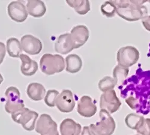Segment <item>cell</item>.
I'll use <instances>...</instances> for the list:
<instances>
[{
	"instance_id": "cell-1",
	"label": "cell",
	"mask_w": 150,
	"mask_h": 135,
	"mask_svg": "<svg viewBox=\"0 0 150 135\" xmlns=\"http://www.w3.org/2000/svg\"><path fill=\"white\" fill-rule=\"evenodd\" d=\"M117 7V14L123 19L134 22L148 15V8L144 4L146 1H113Z\"/></svg>"
},
{
	"instance_id": "cell-2",
	"label": "cell",
	"mask_w": 150,
	"mask_h": 135,
	"mask_svg": "<svg viewBox=\"0 0 150 135\" xmlns=\"http://www.w3.org/2000/svg\"><path fill=\"white\" fill-rule=\"evenodd\" d=\"M99 116L98 122L89 126L91 133L93 135H112L116 128L114 119L110 114L104 109H100Z\"/></svg>"
},
{
	"instance_id": "cell-3",
	"label": "cell",
	"mask_w": 150,
	"mask_h": 135,
	"mask_svg": "<svg viewBox=\"0 0 150 135\" xmlns=\"http://www.w3.org/2000/svg\"><path fill=\"white\" fill-rule=\"evenodd\" d=\"M40 67L45 74L52 75L64 70L65 61L64 58L59 55L45 54L40 59Z\"/></svg>"
},
{
	"instance_id": "cell-4",
	"label": "cell",
	"mask_w": 150,
	"mask_h": 135,
	"mask_svg": "<svg viewBox=\"0 0 150 135\" xmlns=\"http://www.w3.org/2000/svg\"><path fill=\"white\" fill-rule=\"evenodd\" d=\"M38 117V113L25 107L11 114V118L16 123L21 124L27 131L34 130L35 122Z\"/></svg>"
},
{
	"instance_id": "cell-5",
	"label": "cell",
	"mask_w": 150,
	"mask_h": 135,
	"mask_svg": "<svg viewBox=\"0 0 150 135\" xmlns=\"http://www.w3.org/2000/svg\"><path fill=\"white\" fill-rule=\"evenodd\" d=\"M140 57L139 51L133 46H126L119 49L117 54L118 64L124 67L134 65Z\"/></svg>"
},
{
	"instance_id": "cell-6",
	"label": "cell",
	"mask_w": 150,
	"mask_h": 135,
	"mask_svg": "<svg viewBox=\"0 0 150 135\" xmlns=\"http://www.w3.org/2000/svg\"><path fill=\"white\" fill-rule=\"evenodd\" d=\"M7 101L5 105V110L8 114H14L25 107L23 101L21 99V93L15 87H10L5 91Z\"/></svg>"
},
{
	"instance_id": "cell-7",
	"label": "cell",
	"mask_w": 150,
	"mask_h": 135,
	"mask_svg": "<svg viewBox=\"0 0 150 135\" xmlns=\"http://www.w3.org/2000/svg\"><path fill=\"white\" fill-rule=\"evenodd\" d=\"M121 105L122 103L114 90L103 93L100 98V109L106 110L110 114L116 112Z\"/></svg>"
},
{
	"instance_id": "cell-8",
	"label": "cell",
	"mask_w": 150,
	"mask_h": 135,
	"mask_svg": "<svg viewBox=\"0 0 150 135\" xmlns=\"http://www.w3.org/2000/svg\"><path fill=\"white\" fill-rule=\"evenodd\" d=\"M35 131L40 135H59L57 124L46 114H42L37 120Z\"/></svg>"
},
{
	"instance_id": "cell-9",
	"label": "cell",
	"mask_w": 150,
	"mask_h": 135,
	"mask_svg": "<svg viewBox=\"0 0 150 135\" xmlns=\"http://www.w3.org/2000/svg\"><path fill=\"white\" fill-rule=\"evenodd\" d=\"M56 106L61 112L69 113L75 106V100L73 93L69 90H64L57 98Z\"/></svg>"
},
{
	"instance_id": "cell-10",
	"label": "cell",
	"mask_w": 150,
	"mask_h": 135,
	"mask_svg": "<svg viewBox=\"0 0 150 135\" xmlns=\"http://www.w3.org/2000/svg\"><path fill=\"white\" fill-rule=\"evenodd\" d=\"M21 45L22 50L31 55H38L42 49V43L35 37L27 34L22 37Z\"/></svg>"
},
{
	"instance_id": "cell-11",
	"label": "cell",
	"mask_w": 150,
	"mask_h": 135,
	"mask_svg": "<svg viewBox=\"0 0 150 135\" xmlns=\"http://www.w3.org/2000/svg\"><path fill=\"white\" fill-rule=\"evenodd\" d=\"M10 18L17 22H22L28 17V11L25 6L19 1L11 2L7 7Z\"/></svg>"
},
{
	"instance_id": "cell-12",
	"label": "cell",
	"mask_w": 150,
	"mask_h": 135,
	"mask_svg": "<svg viewBox=\"0 0 150 135\" xmlns=\"http://www.w3.org/2000/svg\"><path fill=\"white\" fill-rule=\"evenodd\" d=\"M97 106L93 101V99L88 95H83L78 103L77 112L85 118H91L97 112Z\"/></svg>"
},
{
	"instance_id": "cell-13",
	"label": "cell",
	"mask_w": 150,
	"mask_h": 135,
	"mask_svg": "<svg viewBox=\"0 0 150 135\" xmlns=\"http://www.w3.org/2000/svg\"><path fill=\"white\" fill-rule=\"evenodd\" d=\"M70 35L74 49H78L84 45L88 40L90 32L86 26L79 25L72 28Z\"/></svg>"
},
{
	"instance_id": "cell-14",
	"label": "cell",
	"mask_w": 150,
	"mask_h": 135,
	"mask_svg": "<svg viewBox=\"0 0 150 135\" xmlns=\"http://www.w3.org/2000/svg\"><path fill=\"white\" fill-rule=\"evenodd\" d=\"M74 47L69 33L62 34L59 36L55 44V50L57 52L66 55L70 52Z\"/></svg>"
},
{
	"instance_id": "cell-15",
	"label": "cell",
	"mask_w": 150,
	"mask_h": 135,
	"mask_svg": "<svg viewBox=\"0 0 150 135\" xmlns=\"http://www.w3.org/2000/svg\"><path fill=\"white\" fill-rule=\"evenodd\" d=\"M61 135H81L82 126L71 118H66L59 126Z\"/></svg>"
},
{
	"instance_id": "cell-16",
	"label": "cell",
	"mask_w": 150,
	"mask_h": 135,
	"mask_svg": "<svg viewBox=\"0 0 150 135\" xmlns=\"http://www.w3.org/2000/svg\"><path fill=\"white\" fill-rule=\"evenodd\" d=\"M19 58L22 61L21 71L22 74L26 76L34 75L38 70V64L36 61L25 54H21Z\"/></svg>"
},
{
	"instance_id": "cell-17",
	"label": "cell",
	"mask_w": 150,
	"mask_h": 135,
	"mask_svg": "<svg viewBox=\"0 0 150 135\" xmlns=\"http://www.w3.org/2000/svg\"><path fill=\"white\" fill-rule=\"evenodd\" d=\"M46 89L40 83L33 82L28 85L27 93L30 99L37 102L43 100L46 95Z\"/></svg>"
},
{
	"instance_id": "cell-18",
	"label": "cell",
	"mask_w": 150,
	"mask_h": 135,
	"mask_svg": "<svg viewBox=\"0 0 150 135\" xmlns=\"http://www.w3.org/2000/svg\"><path fill=\"white\" fill-rule=\"evenodd\" d=\"M28 13L34 18H40L45 15L46 7L45 3L40 0H30L27 4Z\"/></svg>"
},
{
	"instance_id": "cell-19",
	"label": "cell",
	"mask_w": 150,
	"mask_h": 135,
	"mask_svg": "<svg viewBox=\"0 0 150 135\" xmlns=\"http://www.w3.org/2000/svg\"><path fill=\"white\" fill-rule=\"evenodd\" d=\"M66 70L70 73H76L79 71L82 67V61L79 56L76 54H70L66 58Z\"/></svg>"
},
{
	"instance_id": "cell-20",
	"label": "cell",
	"mask_w": 150,
	"mask_h": 135,
	"mask_svg": "<svg viewBox=\"0 0 150 135\" xmlns=\"http://www.w3.org/2000/svg\"><path fill=\"white\" fill-rule=\"evenodd\" d=\"M7 51L10 57L19 58L22 54V48L18 39L11 37L7 41Z\"/></svg>"
},
{
	"instance_id": "cell-21",
	"label": "cell",
	"mask_w": 150,
	"mask_h": 135,
	"mask_svg": "<svg viewBox=\"0 0 150 135\" xmlns=\"http://www.w3.org/2000/svg\"><path fill=\"white\" fill-rule=\"evenodd\" d=\"M67 4L73 8L77 13L81 15L86 14L90 10V3L88 0L78 1V0H66Z\"/></svg>"
},
{
	"instance_id": "cell-22",
	"label": "cell",
	"mask_w": 150,
	"mask_h": 135,
	"mask_svg": "<svg viewBox=\"0 0 150 135\" xmlns=\"http://www.w3.org/2000/svg\"><path fill=\"white\" fill-rule=\"evenodd\" d=\"M144 119L145 118L142 115L132 113L128 114L126 117L124 119V122L129 128L136 130L141 126Z\"/></svg>"
},
{
	"instance_id": "cell-23",
	"label": "cell",
	"mask_w": 150,
	"mask_h": 135,
	"mask_svg": "<svg viewBox=\"0 0 150 135\" xmlns=\"http://www.w3.org/2000/svg\"><path fill=\"white\" fill-rule=\"evenodd\" d=\"M129 73V69L120 65H117L113 70V78L115 80L117 85H121L126 79Z\"/></svg>"
},
{
	"instance_id": "cell-24",
	"label": "cell",
	"mask_w": 150,
	"mask_h": 135,
	"mask_svg": "<svg viewBox=\"0 0 150 135\" xmlns=\"http://www.w3.org/2000/svg\"><path fill=\"white\" fill-rule=\"evenodd\" d=\"M98 85L100 90L105 93L111 90H114L117 85V82L113 78L106 76L99 81Z\"/></svg>"
},
{
	"instance_id": "cell-25",
	"label": "cell",
	"mask_w": 150,
	"mask_h": 135,
	"mask_svg": "<svg viewBox=\"0 0 150 135\" xmlns=\"http://www.w3.org/2000/svg\"><path fill=\"white\" fill-rule=\"evenodd\" d=\"M100 11L105 16L112 18L117 13V7L113 1H108L101 6Z\"/></svg>"
},
{
	"instance_id": "cell-26",
	"label": "cell",
	"mask_w": 150,
	"mask_h": 135,
	"mask_svg": "<svg viewBox=\"0 0 150 135\" xmlns=\"http://www.w3.org/2000/svg\"><path fill=\"white\" fill-rule=\"evenodd\" d=\"M59 92L55 90H49L45 97V103L46 105L51 107H54L56 105V100Z\"/></svg>"
},
{
	"instance_id": "cell-27",
	"label": "cell",
	"mask_w": 150,
	"mask_h": 135,
	"mask_svg": "<svg viewBox=\"0 0 150 135\" xmlns=\"http://www.w3.org/2000/svg\"><path fill=\"white\" fill-rule=\"evenodd\" d=\"M136 131L140 135H150V118H145Z\"/></svg>"
},
{
	"instance_id": "cell-28",
	"label": "cell",
	"mask_w": 150,
	"mask_h": 135,
	"mask_svg": "<svg viewBox=\"0 0 150 135\" xmlns=\"http://www.w3.org/2000/svg\"><path fill=\"white\" fill-rule=\"evenodd\" d=\"M125 102H126V103L132 109H135L138 106V101L133 96L129 97L127 99L125 100Z\"/></svg>"
},
{
	"instance_id": "cell-29",
	"label": "cell",
	"mask_w": 150,
	"mask_h": 135,
	"mask_svg": "<svg viewBox=\"0 0 150 135\" xmlns=\"http://www.w3.org/2000/svg\"><path fill=\"white\" fill-rule=\"evenodd\" d=\"M142 23L145 29L150 32V15H147L142 19Z\"/></svg>"
},
{
	"instance_id": "cell-30",
	"label": "cell",
	"mask_w": 150,
	"mask_h": 135,
	"mask_svg": "<svg viewBox=\"0 0 150 135\" xmlns=\"http://www.w3.org/2000/svg\"><path fill=\"white\" fill-rule=\"evenodd\" d=\"M6 48L4 43L0 42V64H1L6 56Z\"/></svg>"
},
{
	"instance_id": "cell-31",
	"label": "cell",
	"mask_w": 150,
	"mask_h": 135,
	"mask_svg": "<svg viewBox=\"0 0 150 135\" xmlns=\"http://www.w3.org/2000/svg\"><path fill=\"white\" fill-rule=\"evenodd\" d=\"M81 135H93L91 133L89 126H84L82 131Z\"/></svg>"
},
{
	"instance_id": "cell-32",
	"label": "cell",
	"mask_w": 150,
	"mask_h": 135,
	"mask_svg": "<svg viewBox=\"0 0 150 135\" xmlns=\"http://www.w3.org/2000/svg\"><path fill=\"white\" fill-rule=\"evenodd\" d=\"M3 80H4L3 77V76L1 75V73H0V85H1V83L3 82Z\"/></svg>"
},
{
	"instance_id": "cell-33",
	"label": "cell",
	"mask_w": 150,
	"mask_h": 135,
	"mask_svg": "<svg viewBox=\"0 0 150 135\" xmlns=\"http://www.w3.org/2000/svg\"><path fill=\"white\" fill-rule=\"evenodd\" d=\"M134 135H140V134H134Z\"/></svg>"
}]
</instances>
